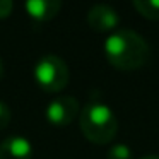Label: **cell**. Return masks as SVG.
<instances>
[{
	"label": "cell",
	"instance_id": "5",
	"mask_svg": "<svg viewBox=\"0 0 159 159\" xmlns=\"http://www.w3.org/2000/svg\"><path fill=\"white\" fill-rule=\"evenodd\" d=\"M87 24L96 33H113L120 24V16L111 5L98 4L87 12Z\"/></svg>",
	"mask_w": 159,
	"mask_h": 159
},
{
	"label": "cell",
	"instance_id": "13",
	"mask_svg": "<svg viewBox=\"0 0 159 159\" xmlns=\"http://www.w3.org/2000/svg\"><path fill=\"white\" fill-rule=\"evenodd\" d=\"M2 75H4V63L0 60V79H2Z\"/></svg>",
	"mask_w": 159,
	"mask_h": 159
},
{
	"label": "cell",
	"instance_id": "9",
	"mask_svg": "<svg viewBox=\"0 0 159 159\" xmlns=\"http://www.w3.org/2000/svg\"><path fill=\"white\" fill-rule=\"evenodd\" d=\"M106 159H132V149L127 144H115L108 149Z\"/></svg>",
	"mask_w": 159,
	"mask_h": 159
},
{
	"label": "cell",
	"instance_id": "4",
	"mask_svg": "<svg viewBox=\"0 0 159 159\" xmlns=\"http://www.w3.org/2000/svg\"><path fill=\"white\" fill-rule=\"evenodd\" d=\"M80 113V104L72 96H58L46 106V120L55 127H67Z\"/></svg>",
	"mask_w": 159,
	"mask_h": 159
},
{
	"label": "cell",
	"instance_id": "6",
	"mask_svg": "<svg viewBox=\"0 0 159 159\" xmlns=\"http://www.w3.org/2000/svg\"><path fill=\"white\" fill-rule=\"evenodd\" d=\"M0 159H33V144L22 135H9L0 144Z\"/></svg>",
	"mask_w": 159,
	"mask_h": 159
},
{
	"label": "cell",
	"instance_id": "3",
	"mask_svg": "<svg viewBox=\"0 0 159 159\" xmlns=\"http://www.w3.org/2000/svg\"><path fill=\"white\" fill-rule=\"evenodd\" d=\"M70 79L67 63L57 55H45L34 65V80L45 93H58L65 89Z\"/></svg>",
	"mask_w": 159,
	"mask_h": 159
},
{
	"label": "cell",
	"instance_id": "11",
	"mask_svg": "<svg viewBox=\"0 0 159 159\" xmlns=\"http://www.w3.org/2000/svg\"><path fill=\"white\" fill-rule=\"evenodd\" d=\"M12 9H14V4H12L11 0H0V19L9 17Z\"/></svg>",
	"mask_w": 159,
	"mask_h": 159
},
{
	"label": "cell",
	"instance_id": "12",
	"mask_svg": "<svg viewBox=\"0 0 159 159\" xmlns=\"http://www.w3.org/2000/svg\"><path fill=\"white\" fill-rule=\"evenodd\" d=\"M140 159H159V154H149V156H142Z\"/></svg>",
	"mask_w": 159,
	"mask_h": 159
},
{
	"label": "cell",
	"instance_id": "2",
	"mask_svg": "<svg viewBox=\"0 0 159 159\" xmlns=\"http://www.w3.org/2000/svg\"><path fill=\"white\" fill-rule=\"evenodd\" d=\"M79 125L84 137L94 144H108L118 132V120L106 103L101 99H91L79 113Z\"/></svg>",
	"mask_w": 159,
	"mask_h": 159
},
{
	"label": "cell",
	"instance_id": "10",
	"mask_svg": "<svg viewBox=\"0 0 159 159\" xmlns=\"http://www.w3.org/2000/svg\"><path fill=\"white\" fill-rule=\"evenodd\" d=\"M11 108L4 103V101H0V130H4L9 123H11Z\"/></svg>",
	"mask_w": 159,
	"mask_h": 159
},
{
	"label": "cell",
	"instance_id": "7",
	"mask_svg": "<svg viewBox=\"0 0 159 159\" xmlns=\"http://www.w3.org/2000/svg\"><path fill=\"white\" fill-rule=\"evenodd\" d=\"M24 9L31 19L36 22H48L57 17L62 9V2L58 0H29L24 4Z\"/></svg>",
	"mask_w": 159,
	"mask_h": 159
},
{
	"label": "cell",
	"instance_id": "1",
	"mask_svg": "<svg viewBox=\"0 0 159 159\" xmlns=\"http://www.w3.org/2000/svg\"><path fill=\"white\" fill-rule=\"evenodd\" d=\"M106 60L118 70H137L151 58V46L132 29H116L103 45Z\"/></svg>",
	"mask_w": 159,
	"mask_h": 159
},
{
	"label": "cell",
	"instance_id": "8",
	"mask_svg": "<svg viewBox=\"0 0 159 159\" xmlns=\"http://www.w3.org/2000/svg\"><path fill=\"white\" fill-rule=\"evenodd\" d=\"M137 12L151 21H159V0H134Z\"/></svg>",
	"mask_w": 159,
	"mask_h": 159
}]
</instances>
